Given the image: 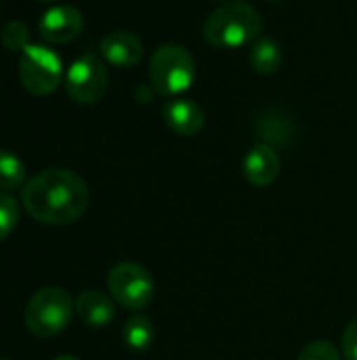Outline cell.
<instances>
[{"label": "cell", "mask_w": 357, "mask_h": 360, "mask_svg": "<svg viewBox=\"0 0 357 360\" xmlns=\"http://www.w3.org/2000/svg\"><path fill=\"white\" fill-rule=\"evenodd\" d=\"M53 360H80V359H76V356H69V354H63V356H57V359H53Z\"/></svg>", "instance_id": "cell-21"}, {"label": "cell", "mask_w": 357, "mask_h": 360, "mask_svg": "<svg viewBox=\"0 0 357 360\" xmlns=\"http://www.w3.org/2000/svg\"><path fill=\"white\" fill-rule=\"evenodd\" d=\"M244 177L257 188L271 186L280 175V156L276 148L267 143H257L244 156Z\"/></svg>", "instance_id": "cell-11"}, {"label": "cell", "mask_w": 357, "mask_h": 360, "mask_svg": "<svg viewBox=\"0 0 357 360\" xmlns=\"http://www.w3.org/2000/svg\"><path fill=\"white\" fill-rule=\"evenodd\" d=\"M297 360H341L339 348L328 340H318L307 344Z\"/></svg>", "instance_id": "cell-19"}, {"label": "cell", "mask_w": 357, "mask_h": 360, "mask_svg": "<svg viewBox=\"0 0 357 360\" xmlns=\"http://www.w3.org/2000/svg\"><path fill=\"white\" fill-rule=\"evenodd\" d=\"M261 17L246 2H227L213 11L202 27L204 40L215 49H240L261 34Z\"/></svg>", "instance_id": "cell-2"}, {"label": "cell", "mask_w": 357, "mask_h": 360, "mask_svg": "<svg viewBox=\"0 0 357 360\" xmlns=\"http://www.w3.org/2000/svg\"><path fill=\"white\" fill-rule=\"evenodd\" d=\"M38 2H53V0H38Z\"/></svg>", "instance_id": "cell-22"}, {"label": "cell", "mask_w": 357, "mask_h": 360, "mask_svg": "<svg viewBox=\"0 0 357 360\" xmlns=\"http://www.w3.org/2000/svg\"><path fill=\"white\" fill-rule=\"evenodd\" d=\"M343 356L345 360H357V319H353L343 333Z\"/></svg>", "instance_id": "cell-20"}, {"label": "cell", "mask_w": 357, "mask_h": 360, "mask_svg": "<svg viewBox=\"0 0 357 360\" xmlns=\"http://www.w3.org/2000/svg\"><path fill=\"white\" fill-rule=\"evenodd\" d=\"M65 91L76 103H97L107 91V70L103 61L93 53L78 57L65 74Z\"/></svg>", "instance_id": "cell-7"}, {"label": "cell", "mask_w": 357, "mask_h": 360, "mask_svg": "<svg viewBox=\"0 0 357 360\" xmlns=\"http://www.w3.org/2000/svg\"><path fill=\"white\" fill-rule=\"evenodd\" d=\"M19 213V202L8 192H0V243L17 228Z\"/></svg>", "instance_id": "cell-17"}, {"label": "cell", "mask_w": 357, "mask_h": 360, "mask_svg": "<svg viewBox=\"0 0 357 360\" xmlns=\"http://www.w3.org/2000/svg\"><path fill=\"white\" fill-rule=\"evenodd\" d=\"M25 181V165L23 160L0 148V192H11Z\"/></svg>", "instance_id": "cell-16"}, {"label": "cell", "mask_w": 357, "mask_h": 360, "mask_svg": "<svg viewBox=\"0 0 357 360\" xmlns=\"http://www.w3.org/2000/svg\"><path fill=\"white\" fill-rule=\"evenodd\" d=\"M271 2H282V0H271Z\"/></svg>", "instance_id": "cell-23"}, {"label": "cell", "mask_w": 357, "mask_h": 360, "mask_svg": "<svg viewBox=\"0 0 357 360\" xmlns=\"http://www.w3.org/2000/svg\"><path fill=\"white\" fill-rule=\"evenodd\" d=\"M0 360H6V359H0Z\"/></svg>", "instance_id": "cell-24"}, {"label": "cell", "mask_w": 357, "mask_h": 360, "mask_svg": "<svg viewBox=\"0 0 357 360\" xmlns=\"http://www.w3.org/2000/svg\"><path fill=\"white\" fill-rule=\"evenodd\" d=\"M248 61H250V68L257 74L269 76V74H276L282 68L284 53H282V46L274 38H261V40L252 42L250 53H248Z\"/></svg>", "instance_id": "cell-14"}, {"label": "cell", "mask_w": 357, "mask_h": 360, "mask_svg": "<svg viewBox=\"0 0 357 360\" xmlns=\"http://www.w3.org/2000/svg\"><path fill=\"white\" fill-rule=\"evenodd\" d=\"M107 291L122 308L143 310L151 304L156 285L143 266L135 262H120L107 274Z\"/></svg>", "instance_id": "cell-6"}, {"label": "cell", "mask_w": 357, "mask_h": 360, "mask_svg": "<svg viewBox=\"0 0 357 360\" xmlns=\"http://www.w3.org/2000/svg\"><path fill=\"white\" fill-rule=\"evenodd\" d=\"M257 131L263 137V143L271 148H286L292 141L295 124L286 114L278 110H269L267 114H261L257 118Z\"/></svg>", "instance_id": "cell-13"}, {"label": "cell", "mask_w": 357, "mask_h": 360, "mask_svg": "<svg viewBox=\"0 0 357 360\" xmlns=\"http://www.w3.org/2000/svg\"><path fill=\"white\" fill-rule=\"evenodd\" d=\"M84 27V17L76 6L69 4H57L48 8L38 23V32L46 42L53 44H65L80 36Z\"/></svg>", "instance_id": "cell-8"}, {"label": "cell", "mask_w": 357, "mask_h": 360, "mask_svg": "<svg viewBox=\"0 0 357 360\" xmlns=\"http://www.w3.org/2000/svg\"><path fill=\"white\" fill-rule=\"evenodd\" d=\"M0 40L8 51H25L29 46V30L23 21H11L2 27Z\"/></svg>", "instance_id": "cell-18"}, {"label": "cell", "mask_w": 357, "mask_h": 360, "mask_svg": "<svg viewBox=\"0 0 357 360\" xmlns=\"http://www.w3.org/2000/svg\"><path fill=\"white\" fill-rule=\"evenodd\" d=\"M76 312V302L61 287H44L32 295L25 306L23 323L36 338H55L67 329Z\"/></svg>", "instance_id": "cell-3"}, {"label": "cell", "mask_w": 357, "mask_h": 360, "mask_svg": "<svg viewBox=\"0 0 357 360\" xmlns=\"http://www.w3.org/2000/svg\"><path fill=\"white\" fill-rule=\"evenodd\" d=\"M164 122L166 127L183 137H191L198 135L204 129L206 122V114L200 108V103H196L194 99L187 97H173L170 101L164 103Z\"/></svg>", "instance_id": "cell-9"}, {"label": "cell", "mask_w": 357, "mask_h": 360, "mask_svg": "<svg viewBox=\"0 0 357 360\" xmlns=\"http://www.w3.org/2000/svg\"><path fill=\"white\" fill-rule=\"evenodd\" d=\"M19 80L32 95H50L63 80V61L53 49L29 44L19 57Z\"/></svg>", "instance_id": "cell-5"}, {"label": "cell", "mask_w": 357, "mask_h": 360, "mask_svg": "<svg viewBox=\"0 0 357 360\" xmlns=\"http://www.w3.org/2000/svg\"><path fill=\"white\" fill-rule=\"evenodd\" d=\"M196 80V63L187 49L179 44H162L149 61L151 89L162 97H181Z\"/></svg>", "instance_id": "cell-4"}, {"label": "cell", "mask_w": 357, "mask_h": 360, "mask_svg": "<svg viewBox=\"0 0 357 360\" xmlns=\"http://www.w3.org/2000/svg\"><path fill=\"white\" fill-rule=\"evenodd\" d=\"M88 188L80 175L67 169H46L34 175L21 190L23 209L40 224L65 226L88 209Z\"/></svg>", "instance_id": "cell-1"}, {"label": "cell", "mask_w": 357, "mask_h": 360, "mask_svg": "<svg viewBox=\"0 0 357 360\" xmlns=\"http://www.w3.org/2000/svg\"><path fill=\"white\" fill-rule=\"evenodd\" d=\"M122 340H124V344L130 350H137V352L147 350L154 344V340H156L154 323L147 316H143V314L130 316L124 323V327H122Z\"/></svg>", "instance_id": "cell-15"}, {"label": "cell", "mask_w": 357, "mask_h": 360, "mask_svg": "<svg viewBox=\"0 0 357 360\" xmlns=\"http://www.w3.org/2000/svg\"><path fill=\"white\" fill-rule=\"evenodd\" d=\"M101 55L114 68H135L143 59V42L130 32L116 30L101 40Z\"/></svg>", "instance_id": "cell-10"}, {"label": "cell", "mask_w": 357, "mask_h": 360, "mask_svg": "<svg viewBox=\"0 0 357 360\" xmlns=\"http://www.w3.org/2000/svg\"><path fill=\"white\" fill-rule=\"evenodd\" d=\"M76 314L86 327L103 329L114 321L116 308H114V302L105 293H101V291H84L76 300Z\"/></svg>", "instance_id": "cell-12"}]
</instances>
